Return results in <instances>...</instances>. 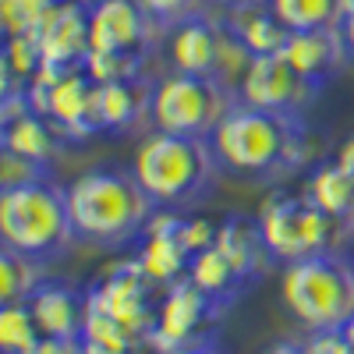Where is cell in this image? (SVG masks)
I'll return each mask as SVG.
<instances>
[{
  "label": "cell",
  "instance_id": "34",
  "mask_svg": "<svg viewBox=\"0 0 354 354\" xmlns=\"http://www.w3.org/2000/svg\"><path fill=\"white\" fill-rule=\"evenodd\" d=\"M337 163H340V170L354 181V135H347L344 142H340V149H337V156H333Z\"/></svg>",
  "mask_w": 354,
  "mask_h": 354
},
{
  "label": "cell",
  "instance_id": "20",
  "mask_svg": "<svg viewBox=\"0 0 354 354\" xmlns=\"http://www.w3.org/2000/svg\"><path fill=\"white\" fill-rule=\"evenodd\" d=\"M223 25L241 39V46H245L252 57L280 53L283 43H287V28L280 25V18L273 15V8L266 4V0H252V4L227 8Z\"/></svg>",
  "mask_w": 354,
  "mask_h": 354
},
{
  "label": "cell",
  "instance_id": "3",
  "mask_svg": "<svg viewBox=\"0 0 354 354\" xmlns=\"http://www.w3.org/2000/svg\"><path fill=\"white\" fill-rule=\"evenodd\" d=\"M216 167L220 163L209 138H188L170 131H153L131 160V174L138 177V185L163 209H177V205L202 198L205 188L213 185Z\"/></svg>",
  "mask_w": 354,
  "mask_h": 354
},
{
  "label": "cell",
  "instance_id": "25",
  "mask_svg": "<svg viewBox=\"0 0 354 354\" xmlns=\"http://www.w3.org/2000/svg\"><path fill=\"white\" fill-rule=\"evenodd\" d=\"M287 32H308L340 21V0H266Z\"/></svg>",
  "mask_w": 354,
  "mask_h": 354
},
{
  "label": "cell",
  "instance_id": "9",
  "mask_svg": "<svg viewBox=\"0 0 354 354\" xmlns=\"http://www.w3.org/2000/svg\"><path fill=\"white\" fill-rule=\"evenodd\" d=\"M28 110L46 113L50 121L61 124L68 138H88L96 135V82L85 75V68H50L43 64L32 78L25 82Z\"/></svg>",
  "mask_w": 354,
  "mask_h": 354
},
{
  "label": "cell",
  "instance_id": "29",
  "mask_svg": "<svg viewBox=\"0 0 354 354\" xmlns=\"http://www.w3.org/2000/svg\"><path fill=\"white\" fill-rule=\"evenodd\" d=\"M36 177H46V170L36 167L32 160L18 156L8 142H0V192L15 188V185H25V181H36Z\"/></svg>",
  "mask_w": 354,
  "mask_h": 354
},
{
  "label": "cell",
  "instance_id": "35",
  "mask_svg": "<svg viewBox=\"0 0 354 354\" xmlns=\"http://www.w3.org/2000/svg\"><path fill=\"white\" fill-rule=\"evenodd\" d=\"M337 28H340V39H344V50H347V57L354 61V11H351V15H340Z\"/></svg>",
  "mask_w": 354,
  "mask_h": 354
},
{
  "label": "cell",
  "instance_id": "14",
  "mask_svg": "<svg viewBox=\"0 0 354 354\" xmlns=\"http://www.w3.org/2000/svg\"><path fill=\"white\" fill-rule=\"evenodd\" d=\"M177 227H181V213H177V209H163V205H160V209L153 213V220L145 223V230H142V245H138L135 259H138L145 277H149L156 287H170V283L188 277L192 252L185 248Z\"/></svg>",
  "mask_w": 354,
  "mask_h": 354
},
{
  "label": "cell",
  "instance_id": "23",
  "mask_svg": "<svg viewBox=\"0 0 354 354\" xmlns=\"http://www.w3.org/2000/svg\"><path fill=\"white\" fill-rule=\"evenodd\" d=\"M188 280H192L195 287H202L209 298H216L220 305H230V301L248 287V280L227 262V255H223L216 245L205 248V252H198V255H192V262H188Z\"/></svg>",
  "mask_w": 354,
  "mask_h": 354
},
{
  "label": "cell",
  "instance_id": "17",
  "mask_svg": "<svg viewBox=\"0 0 354 354\" xmlns=\"http://www.w3.org/2000/svg\"><path fill=\"white\" fill-rule=\"evenodd\" d=\"M28 312L43 337H82L88 301L85 294L61 280H43L28 294Z\"/></svg>",
  "mask_w": 354,
  "mask_h": 354
},
{
  "label": "cell",
  "instance_id": "4",
  "mask_svg": "<svg viewBox=\"0 0 354 354\" xmlns=\"http://www.w3.org/2000/svg\"><path fill=\"white\" fill-rule=\"evenodd\" d=\"M75 241L68 213V188L50 177H36L0 192V245L36 262L57 259Z\"/></svg>",
  "mask_w": 354,
  "mask_h": 354
},
{
  "label": "cell",
  "instance_id": "10",
  "mask_svg": "<svg viewBox=\"0 0 354 354\" xmlns=\"http://www.w3.org/2000/svg\"><path fill=\"white\" fill-rule=\"evenodd\" d=\"M160 294H163V287H156L145 277L138 259H131V262L110 266V270L85 290V301L100 312H106L110 319H117L121 326H128L131 333H138L149 344V333L156 326Z\"/></svg>",
  "mask_w": 354,
  "mask_h": 354
},
{
  "label": "cell",
  "instance_id": "32",
  "mask_svg": "<svg viewBox=\"0 0 354 354\" xmlns=\"http://www.w3.org/2000/svg\"><path fill=\"white\" fill-rule=\"evenodd\" d=\"M21 93H25V85H21V78L15 75V68H11V61H8V50H4V43H0V110L11 106Z\"/></svg>",
  "mask_w": 354,
  "mask_h": 354
},
{
  "label": "cell",
  "instance_id": "2",
  "mask_svg": "<svg viewBox=\"0 0 354 354\" xmlns=\"http://www.w3.org/2000/svg\"><path fill=\"white\" fill-rule=\"evenodd\" d=\"M216 163L245 177H270L301 167L305 160V124L301 117L259 110L241 100L220 117L209 135Z\"/></svg>",
  "mask_w": 354,
  "mask_h": 354
},
{
  "label": "cell",
  "instance_id": "22",
  "mask_svg": "<svg viewBox=\"0 0 354 354\" xmlns=\"http://www.w3.org/2000/svg\"><path fill=\"white\" fill-rule=\"evenodd\" d=\"M305 195H308L312 205H319L322 213L333 216V220H340L344 227L354 223V181L340 170L337 160L319 163V167L308 174Z\"/></svg>",
  "mask_w": 354,
  "mask_h": 354
},
{
  "label": "cell",
  "instance_id": "39",
  "mask_svg": "<svg viewBox=\"0 0 354 354\" xmlns=\"http://www.w3.org/2000/svg\"><path fill=\"white\" fill-rule=\"evenodd\" d=\"M209 4H220V8H238V4H252V0H209Z\"/></svg>",
  "mask_w": 354,
  "mask_h": 354
},
{
  "label": "cell",
  "instance_id": "15",
  "mask_svg": "<svg viewBox=\"0 0 354 354\" xmlns=\"http://www.w3.org/2000/svg\"><path fill=\"white\" fill-rule=\"evenodd\" d=\"M220 39H223V21H209L202 11L185 18V21H177V25H170V39H167L170 71L216 78Z\"/></svg>",
  "mask_w": 354,
  "mask_h": 354
},
{
  "label": "cell",
  "instance_id": "38",
  "mask_svg": "<svg viewBox=\"0 0 354 354\" xmlns=\"http://www.w3.org/2000/svg\"><path fill=\"white\" fill-rule=\"evenodd\" d=\"M340 333H344V337H347V344L354 347V315H351V319L344 322V326H340Z\"/></svg>",
  "mask_w": 354,
  "mask_h": 354
},
{
  "label": "cell",
  "instance_id": "24",
  "mask_svg": "<svg viewBox=\"0 0 354 354\" xmlns=\"http://www.w3.org/2000/svg\"><path fill=\"white\" fill-rule=\"evenodd\" d=\"M43 262L28 259L8 245H0V305H15V301H28L39 283H43Z\"/></svg>",
  "mask_w": 354,
  "mask_h": 354
},
{
  "label": "cell",
  "instance_id": "8",
  "mask_svg": "<svg viewBox=\"0 0 354 354\" xmlns=\"http://www.w3.org/2000/svg\"><path fill=\"white\" fill-rule=\"evenodd\" d=\"M216 298H209L202 287H195L188 277L163 287L160 294V308H156V326L149 333V351L153 354H177L188 347L213 344L220 312Z\"/></svg>",
  "mask_w": 354,
  "mask_h": 354
},
{
  "label": "cell",
  "instance_id": "31",
  "mask_svg": "<svg viewBox=\"0 0 354 354\" xmlns=\"http://www.w3.org/2000/svg\"><path fill=\"white\" fill-rule=\"evenodd\" d=\"M216 230H220V223L205 220V216H181V227H177V234H181V241H185V248L192 255L213 248L216 245Z\"/></svg>",
  "mask_w": 354,
  "mask_h": 354
},
{
  "label": "cell",
  "instance_id": "7",
  "mask_svg": "<svg viewBox=\"0 0 354 354\" xmlns=\"http://www.w3.org/2000/svg\"><path fill=\"white\" fill-rule=\"evenodd\" d=\"M259 234L270 255L277 262H298L322 252H337V241L344 238V223L326 216L319 205L308 202V195H270L259 205Z\"/></svg>",
  "mask_w": 354,
  "mask_h": 354
},
{
  "label": "cell",
  "instance_id": "26",
  "mask_svg": "<svg viewBox=\"0 0 354 354\" xmlns=\"http://www.w3.org/2000/svg\"><path fill=\"white\" fill-rule=\"evenodd\" d=\"M39 337L43 333L28 312V301L0 305V354H28Z\"/></svg>",
  "mask_w": 354,
  "mask_h": 354
},
{
  "label": "cell",
  "instance_id": "33",
  "mask_svg": "<svg viewBox=\"0 0 354 354\" xmlns=\"http://www.w3.org/2000/svg\"><path fill=\"white\" fill-rule=\"evenodd\" d=\"M28 354H82L78 337H39Z\"/></svg>",
  "mask_w": 354,
  "mask_h": 354
},
{
  "label": "cell",
  "instance_id": "5",
  "mask_svg": "<svg viewBox=\"0 0 354 354\" xmlns=\"http://www.w3.org/2000/svg\"><path fill=\"white\" fill-rule=\"evenodd\" d=\"M283 308L312 330H340L354 315V262L340 252L287 262L280 273Z\"/></svg>",
  "mask_w": 354,
  "mask_h": 354
},
{
  "label": "cell",
  "instance_id": "18",
  "mask_svg": "<svg viewBox=\"0 0 354 354\" xmlns=\"http://www.w3.org/2000/svg\"><path fill=\"white\" fill-rule=\"evenodd\" d=\"M0 142H8L11 149L25 160H32L36 167H50L57 156H61L68 135L61 131V124L50 121L46 113H36V110H18L15 117L0 121Z\"/></svg>",
  "mask_w": 354,
  "mask_h": 354
},
{
  "label": "cell",
  "instance_id": "40",
  "mask_svg": "<svg viewBox=\"0 0 354 354\" xmlns=\"http://www.w3.org/2000/svg\"><path fill=\"white\" fill-rule=\"evenodd\" d=\"M354 11V0H340V15H351Z\"/></svg>",
  "mask_w": 354,
  "mask_h": 354
},
{
  "label": "cell",
  "instance_id": "16",
  "mask_svg": "<svg viewBox=\"0 0 354 354\" xmlns=\"http://www.w3.org/2000/svg\"><path fill=\"white\" fill-rule=\"evenodd\" d=\"M283 61L298 71L301 78H308L312 85H326L330 78L340 75V68L351 61L340 28L326 25V28H308V32H287V43L280 50Z\"/></svg>",
  "mask_w": 354,
  "mask_h": 354
},
{
  "label": "cell",
  "instance_id": "6",
  "mask_svg": "<svg viewBox=\"0 0 354 354\" xmlns=\"http://www.w3.org/2000/svg\"><path fill=\"white\" fill-rule=\"evenodd\" d=\"M234 100H238V93L216 78L170 71L149 93V121L156 124V131L209 138L220 117L234 106Z\"/></svg>",
  "mask_w": 354,
  "mask_h": 354
},
{
  "label": "cell",
  "instance_id": "19",
  "mask_svg": "<svg viewBox=\"0 0 354 354\" xmlns=\"http://www.w3.org/2000/svg\"><path fill=\"white\" fill-rule=\"evenodd\" d=\"M149 93L138 78L131 82H96V131H131L142 113H149Z\"/></svg>",
  "mask_w": 354,
  "mask_h": 354
},
{
  "label": "cell",
  "instance_id": "13",
  "mask_svg": "<svg viewBox=\"0 0 354 354\" xmlns=\"http://www.w3.org/2000/svg\"><path fill=\"white\" fill-rule=\"evenodd\" d=\"M88 4L93 0H57L46 18L36 25V43L43 64L82 68L88 57Z\"/></svg>",
  "mask_w": 354,
  "mask_h": 354
},
{
  "label": "cell",
  "instance_id": "36",
  "mask_svg": "<svg viewBox=\"0 0 354 354\" xmlns=\"http://www.w3.org/2000/svg\"><path fill=\"white\" fill-rule=\"evenodd\" d=\"M259 354H308V347L298 344V340H277V344H270V347L259 351Z\"/></svg>",
  "mask_w": 354,
  "mask_h": 354
},
{
  "label": "cell",
  "instance_id": "21",
  "mask_svg": "<svg viewBox=\"0 0 354 354\" xmlns=\"http://www.w3.org/2000/svg\"><path fill=\"white\" fill-rule=\"evenodd\" d=\"M216 248L227 255V262L238 270L248 283L259 280L266 273V262H270V248H266L262 234H259V223L255 220H245V216H227L216 230Z\"/></svg>",
  "mask_w": 354,
  "mask_h": 354
},
{
  "label": "cell",
  "instance_id": "27",
  "mask_svg": "<svg viewBox=\"0 0 354 354\" xmlns=\"http://www.w3.org/2000/svg\"><path fill=\"white\" fill-rule=\"evenodd\" d=\"M82 68L93 82H131L142 75V57L138 53H88Z\"/></svg>",
  "mask_w": 354,
  "mask_h": 354
},
{
  "label": "cell",
  "instance_id": "30",
  "mask_svg": "<svg viewBox=\"0 0 354 354\" xmlns=\"http://www.w3.org/2000/svg\"><path fill=\"white\" fill-rule=\"evenodd\" d=\"M138 8L149 15L156 25H177V21L198 15L202 0H138Z\"/></svg>",
  "mask_w": 354,
  "mask_h": 354
},
{
  "label": "cell",
  "instance_id": "28",
  "mask_svg": "<svg viewBox=\"0 0 354 354\" xmlns=\"http://www.w3.org/2000/svg\"><path fill=\"white\" fill-rule=\"evenodd\" d=\"M53 4H57V0H0L11 36H18V32H36V25L46 18V11H50Z\"/></svg>",
  "mask_w": 354,
  "mask_h": 354
},
{
  "label": "cell",
  "instance_id": "1",
  "mask_svg": "<svg viewBox=\"0 0 354 354\" xmlns=\"http://www.w3.org/2000/svg\"><path fill=\"white\" fill-rule=\"evenodd\" d=\"M156 209L160 205L145 195L138 177L124 167H93L68 185L75 238L100 248H121L142 238Z\"/></svg>",
  "mask_w": 354,
  "mask_h": 354
},
{
  "label": "cell",
  "instance_id": "12",
  "mask_svg": "<svg viewBox=\"0 0 354 354\" xmlns=\"http://www.w3.org/2000/svg\"><path fill=\"white\" fill-rule=\"evenodd\" d=\"M156 21L138 0H93L88 4V53H145Z\"/></svg>",
  "mask_w": 354,
  "mask_h": 354
},
{
  "label": "cell",
  "instance_id": "11",
  "mask_svg": "<svg viewBox=\"0 0 354 354\" xmlns=\"http://www.w3.org/2000/svg\"><path fill=\"white\" fill-rule=\"evenodd\" d=\"M319 93V85L301 78L280 53H266L252 57L241 82H238V100L259 110H273V113H290L301 117Z\"/></svg>",
  "mask_w": 354,
  "mask_h": 354
},
{
  "label": "cell",
  "instance_id": "37",
  "mask_svg": "<svg viewBox=\"0 0 354 354\" xmlns=\"http://www.w3.org/2000/svg\"><path fill=\"white\" fill-rule=\"evenodd\" d=\"M177 354H223V351L213 347V344H202V347H188V351H177Z\"/></svg>",
  "mask_w": 354,
  "mask_h": 354
}]
</instances>
